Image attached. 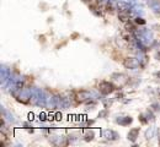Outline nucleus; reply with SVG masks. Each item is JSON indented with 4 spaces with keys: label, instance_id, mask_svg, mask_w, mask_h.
Returning a JSON list of instances; mask_svg holds the SVG:
<instances>
[{
    "label": "nucleus",
    "instance_id": "f3484780",
    "mask_svg": "<svg viewBox=\"0 0 160 147\" xmlns=\"http://www.w3.org/2000/svg\"><path fill=\"white\" fill-rule=\"evenodd\" d=\"M152 107L154 108V110H160V105H158V104H153Z\"/></svg>",
    "mask_w": 160,
    "mask_h": 147
},
{
    "label": "nucleus",
    "instance_id": "0eeeda50",
    "mask_svg": "<svg viewBox=\"0 0 160 147\" xmlns=\"http://www.w3.org/2000/svg\"><path fill=\"white\" fill-rule=\"evenodd\" d=\"M123 65H124L127 69L136 70V69L140 65V62L139 60H137L136 58H126L124 62H123Z\"/></svg>",
    "mask_w": 160,
    "mask_h": 147
},
{
    "label": "nucleus",
    "instance_id": "20e7f679",
    "mask_svg": "<svg viewBox=\"0 0 160 147\" xmlns=\"http://www.w3.org/2000/svg\"><path fill=\"white\" fill-rule=\"evenodd\" d=\"M99 91L102 94L107 96V94H110V93H112L115 91V86L111 84L110 81H102L99 85Z\"/></svg>",
    "mask_w": 160,
    "mask_h": 147
},
{
    "label": "nucleus",
    "instance_id": "6e6552de",
    "mask_svg": "<svg viewBox=\"0 0 160 147\" xmlns=\"http://www.w3.org/2000/svg\"><path fill=\"white\" fill-rule=\"evenodd\" d=\"M139 131H140V127H133L129 130V132L127 134V139L132 142H136V140L138 139L139 136Z\"/></svg>",
    "mask_w": 160,
    "mask_h": 147
},
{
    "label": "nucleus",
    "instance_id": "7ed1b4c3",
    "mask_svg": "<svg viewBox=\"0 0 160 147\" xmlns=\"http://www.w3.org/2000/svg\"><path fill=\"white\" fill-rule=\"evenodd\" d=\"M101 136L105 139V140H108V141H116L120 139V135L118 132H116L115 130H111V129H105L101 131Z\"/></svg>",
    "mask_w": 160,
    "mask_h": 147
},
{
    "label": "nucleus",
    "instance_id": "a211bd4d",
    "mask_svg": "<svg viewBox=\"0 0 160 147\" xmlns=\"http://www.w3.org/2000/svg\"><path fill=\"white\" fill-rule=\"evenodd\" d=\"M154 76H155V77H158V79H160V71H157V72H154Z\"/></svg>",
    "mask_w": 160,
    "mask_h": 147
},
{
    "label": "nucleus",
    "instance_id": "39448f33",
    "mask_svg": "<svg viewBox=\"0 0 160 147\" xmlns=\"http://www.w3.org/2000/svg\"><path fill=\"white\" fill-rule=\"evenodd\" d=\"M117 7H118V11L121 14H129L132 12V5L128 2V1H123V0H120L117 2Z\"/></svg>",
    "mask_w": 160,
    "mask_h": 147
},
{
    "label": "nucleus",
    "instance_id": "f257e3e1",
    "mask_svg": "<svg viewBox=\"0 0 160 147\" xmlns=\"http://www.w3.org/2000/svg\"><path fill=\"white\" fill-rule=\"evenodd\" d=\"M31 101L35 105L44 107L47 103V96H46L44 91L41 88H37V87L31 88Z\"/></svg>",
    "mask_w": 160,
    "mask_h": 147
},
{
    "label": "nucleus",
    "instance_id": "1a4fd4ad",
    "mask_svg": "<svg viewBox=\"0 0 160 147\" xmlns=\"http://www.w3.org/2000/svg\"><path fill=\"white\" fill-rule=\"evenodd\" d=\"M1 114H2V118H5L9 123H11V124H15L16 123V119H15V117L8 110V109H5L4 107H1Z\"/></svg>",
    "mask_w": 160,
    "mask_h": 147
},
{
    "label": "nucleus",
    "instance_id": "9d476101",
    "mask_svg": "<svg viewBox=\"0 0 160 147\" xmlns=\"http://www.w3.org/2000/svg\"><path fill=\"white\" fill-rule=\"evenodd\" d=\"M132 122H133L132 117H120L116 119V123L122 126H128L129 124H132Z\"/></svg>",
    "mask_w": 160,
    "mask_h": 147
},
{
    "label": "nucleus",
    "instance_id": "f8f14e48",
    "mask_svg": "<svg viewBox=\"0 0 160 147\" xmlns=\"http://www.w3.org/2000/svg\"><path fill=\"white\" fill-rule=\"evenodd\" d=\"M155 131H157V129H155V126H150L147 131H145V139L147 140H150V139H153L154 137V134H155Z\"/></svg>",
    "mask_w": 160,
    "mask_h": 147
},
{
    "label": "nucleus",
    "instance_id": "4468645a",
    "mask_svg": "<svg viewBox=\"0 0 160 147\" xmlns=\"http://www.w3.org/2000/svg\"><path fill=\"white\" fill-rule=\"evenodd\" d=\"M132 12L142 15V14H143V10H142V7H132Z\"/></svg>",
    "mask_w": 160,
    "mask_h": 147
},
{
    "label": "nucleus",
    "instance_id": "ddd939ff",
    "mask_svg": "<svg viewBox=\"0 0 160 147\" xmlns=\"http://www.w3.org/2000/svg\"><path fill=\"white\" fill-rule=\"evenodd\" d=\"M90 98V93L88 91H80L79 94H78V101L82 102V101H86Z\"/></svg>",
    "mask_w": 160,
    "mask_h": 147
},
{
    "label": "nucleus",
    "instance_id": "6ab92c4d",
    "mask_svg": "<svg viewBox=\"0 0 160 147\" xmlns=\"http://www.w3.org/2000/svg\"><path fill=\"white\" fill-rule=\"evenodd\" d=\"M157 134H158V141H159V146H160V130H157Z\"/></svg>",
    "mask_w": 160,
    "mask_h": 147
},
{
    "label": "nucleus",
    "instance_id": "f03ea898",
    "mask_svg": "<svg viewBox=\"0 0 160 147\" xmlns=\"http://www.w3.org/2000/svg\"><path fill=\"white\" fill-rule=\"evenodd\" d=\"M136 34H137V39H139L140 42L143 43V44H145V45L150 44L152 41H153V34H152V32H150L149 30H140V31H137Z\"/></svg>",
    "mask_w": 160,
    "mask_h": 147
},
{
    "label": "nucleus",
    "instance_id": "dca6fc26",
    "mask_svg": "<svg viewBox=\"0 0 160 147\" xmlns=\"http://www.w3.org/2000/svg\"><path fill=\"white\" fill-rule=\"evenodd\" d=\"M145 115L148 117V120H154V117H153V114H152L150 112H147V113H145Z\"/></svg>",
    "mask_w": 160,
    "mask_h": 147
},
{
    "label": "nucleus",
    "instance_id": "9b49d317",
    "mask_svg": "<svg viewBox=\"0 0 160 147\" xmlns=\"http://www.w3.org/2000/svg\"><path fill=\"white\" fill-rule=\"evenodd\" d=\"M148 5L154 12H160V0H148Z\"/></svg>",
    "mask_w": 160,
    "mask_h": 147
},
{
    "label": "nucleus",
    "instance_id": "2eb2a0df",
    "mask_svg": "<svg viewBox=\"0 0 160 147\" xmlns=\"http://www.w3.org/2000/svg\"><path fill=\"white\" fill-rule=\"evenodd\" d=\"M136 23H138V25H145V20L138 16V17H136Z\"/></svg>",
    "mask_w": 160,
    "mask_h": 147
},
{
    "label": "nucleus",
    "instance_id": "423d86ee",
    "mask_svg": "<svg viewBox=\"0 0 160 147\" xmlns=\"http://www.w3.org/2000/svg\"><path fill=\"white\" fill-rule=\"evenodd\" d=\"M11 74H10V69H8L5 65H2L0 67V81H1V85H6V82L9 81Z\"/></svg>",
    "mask_w": 160,
    "mask_h": 147
}]
</instances>
